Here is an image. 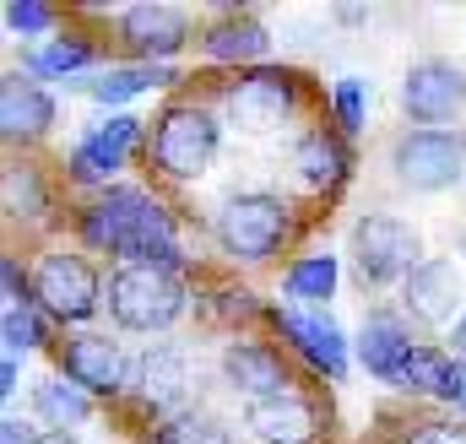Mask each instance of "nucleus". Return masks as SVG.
<instances>
[{
  "instance_id": "f257e3e1",
  "label": "nucleus",
  "mask_w": 466,
  "mask_h": 444,
  "mask_svg": "<svg viewBox=\"0 0 466 444\" xmlns=\"http://www.w3.org/2000/svg\"><path fill=\"white\" fill-rule=\"evenodd\" d=\"M82 233L93 249H109V255H125L130 266H179V244H174V217L141 196V190H109L87 217H82Z\"/></svg>"
},
{
  "instance_id": "f03ea898",
  "label": "nucleus",
  "mask_w": 466,
  "mask_h": 444,
  "mask_svg": "<svg viewBox=\"0 0 466 444\" xmlns=\"http://www.w3.org/2000/svg\"><path fill=\"white\" fill-rule=\"evenodd\" d=\"M109 309L125 331H163L185 315L179 271L168 266H119L109 282Z\"/></svg>"
},
{
  "instance_id": "7ed1b4c3",
  "label": "nucleus",
  "mask_w": 466,
  "mask_h": 444,
  "mask_svg": "<svg viewBox=\"0 0 466 444\" xmlns=\"http://www.w3.org/2000/svg\"><path fill=\"white\" fill-rule=\"evenodd\" d=\"M218 157V119L196 104H179L152 125V163L168 179H196Z\"/></svg>"
},
{
  "instance_id": "20e7f679",
  "label": "nucleus",
  "mask_w": 466,
  "mask_h": 444,
  "mask_svg": "<svg viewBox=\"0 0 466 444\" xmlns=\"http://www.w3.org/2000/svg\"><path fill=\"white\" fill-rule=\"evenodd\" d=\"M352 260H358V277L369 288H385V282L412 277L423 266L418 260V233L401 217H385V212H374V217H363L352 227Z\"/></svg>"
},
{
  "instance_id": "39448f33",
  "label": "nucleus",
  "mask_w": 466,
  "mask_h": 444,
  "mask_svg": "<svg viewBox=\"0 0 466 444\" xmlns=\"http://www.w3.org/2000/svg\"><path fill=\"white\" fill-rule=\"evenodd\" d=\"M218 238L238 260H271L288 238V207L277 196H233L218 212Z\"/></svg>"
},
{
  "instance_id": "423d86ee",
  "label": "nucleus",
  "mask_w": 466,
  "mask_h": 444,
  "mask_svg": "<svg viewBox=\"0 0 466 444\" xmlns=\"http://www.w3.org/2000/svg\"><path fill=\"white\" fill-rule=\"evenodd\" d=\"M33 293L55 320H93L98 315V271L82 255H44L33 271Z\"/></svg>"
},
{
  "instance_id": "0eeeda50",
  "label": "nucleus",
  "mask_w": 466,
  "mask_h": 444,
  "mask_svg": "<svg viewBox=\"0 0 466 444\" xmlns=\"http://www.w3.org/2000/svg\"><path fill=\"white\" fill-rule=\"evenodd\" d=\"M466 146H456V136L445 130H412L396 141V174L407 190H451L461 179Z\"/></svg>"
},
{
  "instance_id": "6e6552de",
  "label": "nucleus",
  "mask_w": 466,
  "mask_h": 444,
  "mask_svg": "<svg viewBox=\"0 0 466 444\" xmlns=\"http://www.w3.org/2000/svg\"><path fill=\"white\" fill-rule=\"evenodd\" d=\"M401 109L418 125H445L466 109V71L451 60H418L401 87Z\"/></svg>"
},
{
  "instance_id": "1a4fd4ad",
  "label": "nucleus",
  "mask_w": 466,
  "mask_h": 444,
  "mask_svg": "<svg viewBox=\"0 0 466 444\" xmlns=\"http://www.w3.org/2000/svg\"><path fill=\"white\" fill-rule=\"evenodd\" d=\"M412 352H418V341H412V331H407V320H401V315L374 309V315L363 320V331H358V358H363V368H369L374 379L401 385V374H407Z\"/></svg>"
},
{
  "instance_id": "9d476101",
  "label": "nucleus",
  "mask_w": 466,
  "mask_h": 444,
  "mask_svg": "<svg viewBox=\"0 0 466 444\" xmlns=\"http://www.w3.org/2000/svg\"><path fill=\"white\" fill-rule=\"evenodd\" d=\"M228 109L238 119V130L266 136V130H277L293 114V82L282 71H255V76H244L228 93Z\"/></svg>"
},
{
  "instance_id": "9b49d317",
  "label": "nucleus",
  "mask_w": 466,
  "mask_h": 444,
  "mask_svg": "<svg viewBox=\"0 0 466 444\" xmlns=\"http://www.w3.org/2000/svg\"><path fill=\"white\" fill-rule=\"evenodd\" d=\"M119 33H125V44H130L136 55L168 60V55L185 49L190 22H185V11H174V5H130V11L119 16Z\"/></svg>"
},
{
  "instance_id": "f8f14e48",
  "label": "nucleus",
  "mask_w": 466,
  "mask_h": 444,
  "mask_svg": "<svg viewBox=\"0 0 466 444\" xmlns=\"http://www.w3.org/2000/svg\"><path fill=\"white\" fill-rule=\"evenodd\" d=\"M136 136H141V125H136V119H109V125L87 130V136H82V146L71 152V174H76L82 185H98V179L119 174V168H125V157H130V146H136Z\"/></svg>"
},
{
  "instance_id": "ddd939ff",
  "label": "nucleus",
  "mask_w": 466,
  "mask_h": 444,
  "mask_svg": "<svg viewBox=\"0 0 466 444\" xmlns=\"http://www.w3.org/2000/svg\"><path fill=\"white\" fill-rule=\"evenodd\" d=\"M456 304H461V271H456L451 260H423V266L407 277V309H412L423 326L456 320Z\"/></svg>"
},
{
  "instance_id": "4468645a",
  "label": "nucleus",
  "mask_w": 466,
  "mask_h": 444,
  "mask_svg": "<svg viewBox=\"0 0 466 444\" xmlns=\"http://www.w3.org/2000/svg\"><path fill=\"white\" fill-rule=\"evenodd\" d=\"M223 374H228L249 401L288 396V368H282V358H277L271 347H260V341H233L228 352H223Z\"/></svg>"
},
{
  "instance_id": "2eb2a0df",
  "label": "nucleus",
  "mask_w": 466,
  "mask_h": 444,
  "mask_svg": "<svg viewBox=\"0 0 466 444\" xmlns=\"http://www.w3.org/2000/svg\"><path fill=\"white\" fill-rule=\"evenodd\" d=\"M244 429L260 444H309L315 439V412L288 390V396H271V401H249Z\"/></svg>"
},
{
  "instance_id": "dca6fc26",
  "label": "nucleus",
  "mask_w": 466,
  "mask_h": 444,
  "mask_svg": "<svg viewBox=\"0 0 466 444\" xmlns=\"http://www.w3.org/2000/svg\"><path fill=\"white\" fill-rule=\"evenodd\" d=\"M277 326L293 336V347L320 368V374H342L348 368V341H342V331L326 320V315H309V309H277Z\"/></svg>"
},
{
  "instance_id": "f3484780",
  "label": "nucleus",
  "mask_w": 466,
  "mask_h": 444,
  "mask_svg": "<svg viewBox=\"0 0 466 444\" xmlns=\"http://www.w3.org/2000/svg\"><path fill=\"white\" fill-rule=\"evenodd\" d=\"M49 125H55V98L27 76H5V87H0V130H5V141H33Z\"/></svg>"
},
{
  "instance_id": "a211bd4d",
  "label": "nucleus",
  "mask_w": 466,
  "mask_h": 444,
  "mask_svg": "<svg viewBox=\"0 0 466 444\" xmlns=\"http://www.w3.org/2000/svg\"><path fill=\"white\" fill-rule=\"evenodd\" d=\"M60 368H66V379L82 385V390H98V396L119 390V347L104 341V336H71V341L60 347Z\"/></svg>"
},
{
  "instance_id": "6ab92c4d",
  "label": "nucleus",
  "mask_w": 466,
  "mask_h": 444,
  "mask_svg": "<svg viewBox=\"0 0 466 444\" xmlns=\"http://www.w3.org/2000/svg\"><path fill=\"white\" fill-rule=\"evenodd\" d=\"M185 379H190V363H185L179 347H147V358L136 363V396L152 412L174 407L185 396Z\"/></svg>"
},
{
  "instance_id": "aec40b11",
  "label": "nucleus",
  "mask_w": 466,
  "mask_h": 444,
  "mask_svg": "<svg viewBox=\"0 0 466 444\" xmlns=\"http://www.w3.org/2000/svg\"><path fill=\"white\" fill-rule=\"evenodd\" d=\"M293 174H299L304 190H326V185H337V179L348 174V152H342V141L326 136V130H309V136L299 141V152H293Z\"/></svg>"
},
{
  "instance_id": "412c9836",
  "label": "nucleus",
  "mask_w": 466,
  "mask_h": 444,
  "mask_svg": "<svg viewBox=\"0 0 466 444\" xmlns=\"http://www.w3.org/2000/svg\"><path fill=\"white\" fill-rule=\"evenodd\" d=\"M461 379H466V363L434 352V347H418L412 363H407V374H401L407 390H429V396H440V401H461Z\"/></svg>"
},
{
  "instance_id": "4be33fe9",
  "label": "nucleus",
  "mask_w": 466,
  "mask_h": 444,
  "mask_svg": "<svg viewBox=\"0 0 466 444\" xmlns=\"http://www.w3.org/2000/svg\"><path fill=\"white\" fill-rule=\"evenodd\" d=\"M266 27L255 22V16H228V22H218L212 33H207V55L212 60H260L266 55Z\"/></svg>"
},
{
  "instance_id": "5701e85b",
  "label": "nucleus",
  "mask_w": 466,
  "mask_h": 444,
  "mask_svg": "<svg viewBox=\"0 0 466 444\" xmlns=\"http://www.w3.org/2000/svg\"><path fill=\"white\" fill-rule=\"evenodd\" d=\"M33 407H38V418L55 429V434H66V429H76V423H87V390H71L66 379H49V385H38L33 390Z\"/></svg>"
},
{
  "instance_id": "b1692460",
  "label": "nucleus",
  "mask_w": 466,
  "mask_h": 444,
  "mask_svg": "<svg viewBox=\"0 0 466 444\" xmlns=\"http://www.w3.org/2000/svg\"><path fill=\"white\" fill-rule=\"evenodd\" d=\"M157 82H168V71H157V66H119V71L93 76L82 93H87L93 104H130L136 93H147V87H157Z\"/></svg>"
},
{
  "instance_id": "393cba45",
  "label": "nucleus",
  "mask_w": 466,
  "mask_h": 444,
  "mask_svg": "<svg viewBox=\"0 0 466 444\" xmlns=\"http://www.w3.org/2000/svg\"><path fill=\"white\" fill-rule=\"evenodd\" d=\"M288 293L293 298H309V304H326L337 293V260L331 255H309L288 271Z\"/></svg>"
},
{
  "instance_id": "a878e982",
  "label": "nucleus",
  "mask_w": 466,
  "mask_h": 444,
  "mask_svg": "<svg viewBox=\"0 0 466 444\" xmlns=\"http://www.w3.org/2000/svg\"><path fill=\"white\" fill-rule=\"evenodd\" d=\"M157 444H233V439L218 418H207V412H179V418H168V423L157 429Z\"/></svg>"
},
{
  "instance_id": "bb28decb",
  "label": "nucleus",
  "mask_w": 466,
  "mask_h": 444,
  "mask_svg": "<svg viewBox=\"0 0 466 444\" xmlns=\"http://www.w3.org/2000/svg\"><path fill=\"white\" fill-rule=\"evenodd\" d=\"M87 60H93V44H87V38H55V44L33 49V71H38V76H71V71H82Z\"/></svg>"
},
{
  "instance_id": "cd10ccee",
  "label": "nucleus",
  "mask_w": 466,
  "mask_h": 444,
  "mask_svg": "<svg viewBox=\"0 0 466 444\" xmlns=\"http://www.w3.org/2000/svg\"><path fill=\"white\" fill-rule=\"evenodd\" d=\"M0 336H5V358H16V352H27V347H38V315L22 304V309H5V320H0Z\"/></svg>"
},
{
  "instance_id": "c85d7f7f",
  "label": "nucleus",
  "mask_w": 466,
  "mask_h": 444,
  "mask_svg": "<svg viewBox=\"0 0 466 444\" xmlns=\"http://www.w3.org/2000/svg\"><path fill=\"white\" fill-rule=\"evenodd\" d=\"M363 98H369V87H363L358 76L337 82V114H342V125H348V130H358V125H363Z\"/></svg>"
},
{
  "instance_id": "c756f323",
  "label": "nucleus",
  "mask_w": 466,
  "mask_h": 444,
  "mask_svg": "<svg viewBox=\"0 0 466 444\" xmlns=\"http://www.w3.org/2000/svg\"><path fill=\"white\" fill-rule=\"evenodd\" d=\"M5 22H11L16 33H44V27H49V11H44L38 0H11Z\"/></svg>"
},
{
  "instance_id": "7c9ffc66",
  "label": "nucleus",
  "mask_w": 466,
  "mask_h": 444,
  "mask_svg": "<svg viewBox=\"0 0 466 444\" xmlns=\"http://www.w3.org/2000/svg\"><path fill=\"white\" fill-rule=\"evenodd\" d=\"M407 444H466V429L461 423H418Z\"/></svg>"
},
{
  "instance_id": "2f4dec72",
  "label": "nucleus",
  "mask_w": 466,
  "mask_h": 444,
  "mask_svg": "<svg viewBox=\"0 0 466 444\" xmlns=\"http://www.w3.org/2000/svg\"><path fill=\"white\" fill-rule=\"evenodd\" d=\"M0 444H38V439H33V429H27V423L5 418V423H0Z\"/></svg>"
},
{
  "instance_id": "473e14b6",
  "label": "nucleus",
  "mask_w": 466,
  "mask_h": 444,
  "mask_svg": "<svg viewBox=\"0 0 466 444\" xmlns=\"http://www.w3.org/2000/svg\"><path fill=\"white\" fill-rule=\"evenodd\" d=\"M0 277H5V298H11V309H22V277H16V266L5 260V266H0Z\"/></svg>"
},
{
  "instance_id": "72a5a7b5",
  "label": "nucleus",
  "mask_w": 466,
  "mask_h": 444,
  "mask_svg": "<svg viewBox=\"0 0 466 444\" xmlns=\"http://www.w3.org/2000/svg\"><path fill=\"white\" fill-rule=\"evenodd\" d=\"M0 396H16V358L0 363Z\"/></svg>"
},
{
  "instance_id": "f704fd0d",
  "label": "nucleus",
  "mask_w": 466,
  "mask_h": 444,
  "mask_svg": "<svg viewBox=\"0 0 466 444\" xmlns=\"http://www.w3.org/2000/svg\"><path fill=\"white\" fill-rule=\"evenodd\" d=\"M451 347H456V363H466V315L456 320V331H451Z\"/></svg>"
},
{
  "instance_id": "c9c22d12",
  "label": "nucleus",
  "mask_w": 466,
  "mask_h": 444,
  "mask_svg": "<svg viewBox=\"0 0 466 444\" xmlns=\"http://www.w3.org/2000/svg\"><path fill=\"white\" fill-rule=\"evenodd\" d=\"M38 444H76V439H66V434H44Z\"/></svg>"
},
{
  "instance_id": "e433bc0d",
  "label": "nucleus",
  "mask_w": 466,
  "mask_h": 444,
  "mask_svg": "<svg viewBox=\"0 0 466 444\" xmlns=\"http://www.w3.org/2000/svg\"><path fill=\"white\" fill-rule=\"evenodd\" d=\"M456 407H461V412H466V379H461V401H456Z\"/></svg>"
},
{
  "instance_id": "4c0bfd02",
  "label": "nucleus",
  "mask_w": 466,
  "mask_h": 444,
  "mask_svg": "<svg viewBox=\"0 0 466 444\" xmlns=\"http://www.w3.org/2000/svg\"><path fill=\"white\" fill-rule=\"evenodd\" d=\"M461 255H466V233H461Z\"/></svg>"
}]
</instances>
